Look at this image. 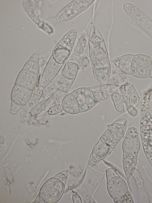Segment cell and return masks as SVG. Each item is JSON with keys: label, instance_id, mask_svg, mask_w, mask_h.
I'll use <instances>...</instances> for the list:
<instances>
[{"label": "cell", "instance_id": "cell-42", "mask_svg": "<svg viewBox=\"0 0 152 203\" xmlns=\"http://www.w3.org/2000/svg\"><path fill=\"white\" fill-rule=\"evenodd\" d=\"M149 78L152 79V57H151V64Z\"/></svg>", "mask_w": 152, "mask_h": 203}, {"label": "cell", "instance_id": "cell-38", "mask_svg": "<svg viewBox=\"0 0 152 203\" xmlns=\"http://www.w3.org/2000/svg\"><path fill=\"white\" fill-rule=\"evenodd\" d=\"M67 93L57 90L56 94V99L59 103H61L63 99L67 94Z\"/></svg>", "mask_w": 152, "mask_h": 203}, {"label": "cell", "instance_id": "cell-18", "mask_svg": "<svg viewBox=\"0 0 152 203\" xmlns=\"http://www.w3.org/2000/svg\"><path fill=\"white\" fill-rule=\"evenodd\" d=\"M132 176L135 179L138 188V198L139 203H150L149 196L143 186V181L140 175L135 169Z\"/></svg>", "mask_w": 152, "mask_h": 203}, {"label": "cell", "instance_id": "cell-15", "mask_svg": "<svg viewBox=\"0 0 152 203\" xmlns=\"http://www.w3.org/2000/svg\"><path fill=\"white\" fill-rule=\"evenodd\" d=\"M134 56L132 54H124L111 60V62L122 72L130 75L131 65Z\"/></svg>", "mask_w": 152, "mask_h": 203}, {"label": "cell", "instance_id": "cell-26", "mask_svg": "<svg viewBox=\"0 0 152 203\" xmlns=\"http://www.w3.org/2000/svg\"><path fill=\"white\" fill-rule=\"evenodd\" d=\"M75 80L69 79L61 74L58 82V89L67 93Z\"/></svg>", "mask_w": 152, "mask_h": 203}, {"label": "cell", "instance_id": "cell-1", "mask_svg": "<svg viewBox=\"0 0 152 203\" xmlns=\"http://www.w3.org/2000/svg\"><path fill=\"white\" fill-rule=\"evenodd\" d=\"M68 171L65 170L47 180L42 187L34 202L56 203L62 196L67 179Z\"/></svg>", "mask_w": 152, "mask_h": 203}, {"label": "cell", "instance_id": "cell-8", "mask_svg": "<svg viewBox=\"0 0 152 203\" xmlns=\"http://www.w3.org/2000/svg\"><path fill=\"white\" fill-rule=\"evenodd\" d=\"M151 57L142 54L134 55L131 67V75L139 78L146 79L149 76Z\"/></svg>", "mask_w": 152, "mask_h": 203}, {"label": "cell", "instance_id": "cell-14", "mask_svg": "<svg viewBox=\"0 0 152 203\" xmlns=\"http://www.w3.org/2000/svg\"><path fill=\"white\" fill-rule=\"evenodd\" d=\"M89 88L94 96L96 105L111 96L119 88L117 87L107 84Z\"/></svg>", "mask_w": 152, "mask_h": 203}, {"label": "cell", "instance_id": "cell-33", "mask_svg": "<svg viewBox=\"0 0 152 203\" xmlns=\"http://www.w3.org/2000/svg\"><path fill=\"white\" fill-rule=\"evenodd\" d=\"M103 160L97 156L92 151L89 158L87 167H92Z\"/></svg>", "mask_w": 152, "mask_h": 203}, {"label": "cell", "instance_id": "cell-17", "mask_svg": "<svg viewBox=\"0 0 152 203\" xmlns=\"http://www.w3.org/2000/svg\"><path fill=\"white\" fill-rule=\"evenodd\" d=\"M129 79L128 75L122 72L115 66H113L107 84L119 88L128 82Z\"/></svg>", "mask_w": 152, "mask_h": 203}, {"label": "cell", "instance_id": "cell-10", "mask_svg": "<svg viewBox=\"0 0 152 203\" xmlns=\"http://www.w3.org/2000/svg\"><path fill=\"white\" fill-rule=\"evenodd\" d=\"M64 64L56 63L51 55L42 73L40 85L45 88L56 77Z\"/></svg>", "mask_w": 152, "mask_h": 203}, {"label": "cell", "instance_id": "cell-7", "mask_svg": "<svg viewBox=\"0 0 152 203\" xmlns=\"http://www.w3.org/2000/svg\"><path fill=\"white\" fill-rule=\"evenodd\" d=\"M128 122L124 118L117 120L108 126L100 138L108 145L116 147L124 135Z\"/></svg>", "mask_w": 152, "mask_h": 203}, {"label": "cell", "instance_id": "cell-32", "mask_svg": "<svg viewBox=\"0 0 152 203\" xmlns=\"http://www.w3.org/2000/svg\"><path fill=\"white\" fill-rule=\"evenodd\" d=\"M57 87L56 85L53 84H49L46 86L44 90L43 95L46 98H49L51 97L57 91Z\"/></svg>", "mask_w": 152, "mask_h": 203}, {"label": "cell", "instance_id": "cell-20", "mask_svg": "<svg viewBox=\"0 0 152 203\" xmlns=\"http://www.w3.org/2000/svg\"><path fill=\"white\" fill-rule=\"evenodd\" d=\"M124 10L137 23L145 15L140 9L131 4L125 3L123 4Z\"/></svg>", "mask_w": 152, "mask_h": 203}, {"label": "cell", "instance_id": "cell-4", "mask_svg": "<svg viewBox=\"0 0 152 203\" xmlns=\"http://www.w3.org/2000/svg\"><path fill=\"white\" fill-rule=\"evenodd\" d=\"M77 35L76 29H71L59 41L53 49L51 54L56 63L64 64L67 60L74 46Z\"/></svg>", "mask_w": 152, "mask_h": 203}, {"label": "cell", "instance_id": "cell-9", "mask_svg": "<svg viewBox=\"0 0 152 203\" xmlns=\"http://www.w3.org/2000/svg\"><path fill=\"white\" fill-rule=\"evenodd\" d=\"M71 93L78 102L80 113L87 112L96 105L94 96L89 87L80 88Z\"/></svg>", "mask_w": 152, "mask_h": 203}, {"label": "cell", "instance_id": "cell-19", "mask_svg": "<svg viewBox=\"0 0 152 203\" xmlns=\"http://www.w3.org/2000/svg\"><path fill=\"white\" fill-rule=\"evenodd\" d=\"M115 147L108 145L100 137L92 151L97 156L104 160L112 152Z\"/></svg>", "mask_w": 152, "mask_h": 203}, {"label": "cell", "instance_id": "cell-21", "mask_svg": "<svg viewBox=\"0 0 152 203\" xmlns=\"http://www.w3.org/2000/svg\"><path fill=\"white\" fill-rule=\"evenodd\" d=\"M79 70V67L76 64L72 62H67L61 74L69 79L75 80Z\"/></svg>", "mask_w": 152, "mask_h": 203}, {"label": "cell", "instance_id": "cell-5", "mask_svg": "<svg viewBox=\"0 0 152 203\" xmlns=\"http://www.w3.org/2000/svg\"><path fill=\"white\" fill-rule=\"evenodd\" d=\"M140 128L143 151L152 168V115L149 111L142 112L140 118Z\"/></svg>", "mask_w": 152, "mask_h": 203}, {"label": "cell", "instance_id": "cell-3", "mask_svg": "<svg viewBox=\"0 0 152 203\" xmlns=\"http://www.w3.org/2000/svg\"><path fill=\"white\" fill-rule=\"evenodd\" d=\"M94 0H74L66 5L54 17L46 20L52 27L70 20L87 9Z\"/></svg>", "mask_w": 152, "mask_h": 203}, {"label": "cell", "instance_id": "cell-28", "mask_svg": "<svg viewBox=\"0 0 152 203\" xmlns=\"http://www.w3.org/2000/svg\"><path fill=\"white\" fill-rule=\"evenodd\" d=\"M137 24L152 36V21L146 15L141 18Z\"/></svg>", "mask_w": 152, "mask_h": 203}, {"label": "cell", "instance_id": "cell-40", "mask_svg": "<svg viewBox=\"0 0 152 203\" xmlns=\"http://www.w3.org/2000/svg\"><path fill=\"white\" fill-rule=\"evenodd\" d=\"M29 60H34L39 63L40 60L39 49H38L30 57Z\"/></svg>", "mask_w": 152, "mask_h": 203}, {"label": "cell", "instance_id": "cell-24", "mask_svg": "<svg viewBox=\"0 0 152 203\" xmlns=\"http://www.w3.org/2000/svg\"><path fill=\"white\" fill-rule=\"evenodd\" d=\"M67 62L76 64L79 67L80 70L84 71L90 63V60L86 56L77 55L74 53L69 58Z\"/></svg>", "mask_w": 152, "mask_h": 203}, {"label": "cell", "instance_id": "cell-16", "mask_svg": "<svg viewBox=\"0 0 152 203\" xmlns=\"http://www.w3.org/2000/svg\"><path fill=\"white\" fill-rule=\"evenodd\" d=\"M61 105L63 110L67 113L76 115L80 113L78 102L71 92L66 95L61 102Z\"/></svg>", "mask_w": 152, "mask_h": 203}, {"label": "cell", "instance_id": "cell-37", "mask_svg": "<svg viewBox=\"0 0 152 203\" xmlns=\"http://www.w3.org/2000/svg\"><path fill=\"white\" fill-rule=\"evenodd\" d=\"M106 174L107 182L115 177L119 176L112 168H110L106 170Z\"/></svg>", "mask_w": 152, "mask_h": 203}, {"label": "cell", "instance_id": "cell-6", "mask_svg": "<svg viewBox=\"0 0 152 203\" xmlns=\"http://www.w3.org/2000/svg\"><path fill=\"white\" fill-rule=\"evenodd\" d=\"M107 186L108 192L115 203H134L126 182L119 176L107 182Z\"/></svg>", "mask_w": 152, "mask_h": 203}, {"label": "cell", "instance_id": "cell-34", "mask_svg": "<svg viewBox=\"0 0 152 203\" xmlns=\"http://www.w3.org/2000/svg\"><path fill=\"white\" fill-rule=\"evenodd\" d=\"M63 110L61 104H58L50 107L47 113L49 115H54L62 112Z\"/></svg>", "mask_w": 152, "mask_h": 203}, {"label": "cell", "instance_id": "cell-23", "mask_svg": "<svg viewBox=\"0 0 152 203\" xmlns=\"http://www.w3.org/2000/svg\"><path fill=\"white\" fill-rule=\"evenodd\" d=\"M119 89L121 96L122 101L125 104L128 113L133 117H136L138 114V110L136 107H134L130 102L125 90L124 85L120 87Z\"/></svg>", "mask_w": 152, "mask_h": 203}, {"label": "cell", "instance_id": "cell-13", "mask_svg": "<svg viewBox=\"0 0 152 203\" xmlns=\"http://www.w3.org/2000/svg\"><path fill=\"white\" fill-rule=\"evenodd\" d=\"M23 4L30 18L39 26L42 23L39 16L41 13L42 2L41 0H24Z\"/></svg>", "mask_w": 152, "mask_h": 203}, {"label": "cell", "instance_id": "cell-11", "mask_svg": "<svg viewBox=\"0 0 152 203\" xmlns=\"http://www.w3.org/2000/svg\"><path fill=\"white\" fill-rule=\"evenodd\" d=\"M38 79V74L22 68L16 78L15 84L33 91L36 86Z\"/></svg>", "mask_w": 152, "mask_h": 203}, {"label": "cell", "instance_id": "cell-27", "mask_svg": "<svg viewBox=\"0 0 152 203\" xmlns=\"http://www.w3.org/2000/svg\"><path fill=\"white\" fill-rule=\"evenodd\" d=\"M111 98L115 110L119 113L124 112V107L120 93L116 91L111 95Z\"/></svg>", "mask_w": 152, "mask_h": 203}, {"label": "cell", "instance_id": "cell-36", "mask_svg": "<svg viewBox=\"0 0 152 203\" xmlns=\"http://www.w3.org/2000/svg\"><path fill=\"white\" fill-rule=\"evenodd\" d=\"M39 28L49 35L53 34L54 32L53 27L46 21H43L42 23Z\"/></svg>", "mask_w": 152, "mask_h": 203}, {"label": "cell", "instance_id": "cell-39", "mask_svg": "<svg viewBox=\"0 0 152 203\" xmlns=\"http://www.w3.org/2000/svg\"><path fill=\"white\" fill-rule=\"evenodd\" d=\"M72 200L74 203H82V200L79 194L76 192L72 191Z\"/></svg>", "mask_w": 152, "mask_h": 203}, {"label": "cell", "instance_id": "cell-29", "mask_svg": "<svg viewBox=\"0 0 152 203\" xmlns=\"http://www.w3.org/2000/svg\"><path fill=\"white\" fill-rule=\"evenodd\" d=\"M76 188L79 193L82 196L84 202L96 203L94 199L88 193L87 189L82 183H81V185Z\"/></svg>", "mask_w": 152, "mask_h": 203}, {"label": "cell", "instance_id": "cell-25", "mask_svg": "<svg viewBox=\"0 0 152 203\" xmlns=\"http://www.w3.org/2000/svg\"><path fill=\"white\" fill-rule=\"evenodd\" d=\"M88 36L86 30L79 35L77 42L74 49V53L77 55H80L86 47L88 42Z\"/></svg>", "mask_w": 152, "mask_h": 203}, {"label": "cell", "instance_id": "cell-22", "mask_svg": "<svg viewBox=\"0 0 152 203\" xmlns=\"http://www.w3.org/2000/svg\"><path fill=\"white\" fill-rule=\"evenodd\" d=\"M124 88L130 102L134 107H137L140 104V98L133 85L128 82L124 85Z\"/></svg>", "mask_w": 152, "mask_h": 203}, {"label": "cell", "instance_id": "cell-41", "mask_svg": "<svg viewBox=\"0 0 152 203\" xmlns=\"http://www.w3.org/2000/svg\"><path fill=\"white\" fill-rule=\"evenodd\" d=\"M45 61L43 58H40L39 63L41 68H42L45 65Z\"/></svg>", "mask_w": 152, "mask_h": 203}, {"label": "cell", "instance_id": "cell-35", "mask_svg": "<svg viewBox=\"0 0 152 203\" xmlns=\"http://www.w3.org/2000/svg\"><path fill=\"white\" fill-rule=\"evenodd\" d=\"M11 100V103L9 113L12 115H16L18 112L25 106L18 104L12 100Z\"/></svg>", "mask_w": 152, "mask_h": 203}, {"label": "cell", "instance_id": "cell-2", "mask_svg": "<svg viewBox=\"0 0 152 203\" xmlns=\"http://www.w3.org/2000/svg\"><path fill=\"white\" fill-rule=\"evenodd\" d=\"M140 147L137 128L129 127L122 144L123 165L126 169L133 171L136 169Z\"/></svg>", "mask_w": 152, "mask_h": 203}, {"label": "cell", "instance_id": "cell-30", "mask_svg": "<svg viewBox=\"0 0 152 203\" xmlns=\"http://www.w3.org/2000/svg\"><path fill=\"white\" fill-rule=\"evenodd\" d=\"M39 63L36 61L28 60L24 65L23 68L39 74L40 71Z\"/></svg>", "mask_w": 152, "mask_h": 203}, {"label": "cell", "instance_id": "cell-31", "mask_svg": "<svg viewBox=\"0 0 152 203\" xmlns=\"http://www.w3.org/2000/svg\"><path fill=\"white\" fill-rule=\"evenodd\" d=\"M44 89L45 88L43 86L39 85L35 90L30 100L31 104L35 105L38 103L43 94Z\"/></svg>", "mask_w": 152, "mask_h": 203}, {"label": "cell", "instance_id": "cell-12", "mask_svg": "<svg viewBox=\"0 0 152 203\" xmlns=\"http://www.w3.org/2000/svg\"><path fill=\"white\" fill-rule=\"evenodd\" d=\"M33 92L30 89L15 84L12 90L11 100L18 104L25 106L30 101Z\"/></svg>", "mask_w": 152, "mask_h": 203}]
</instances>
